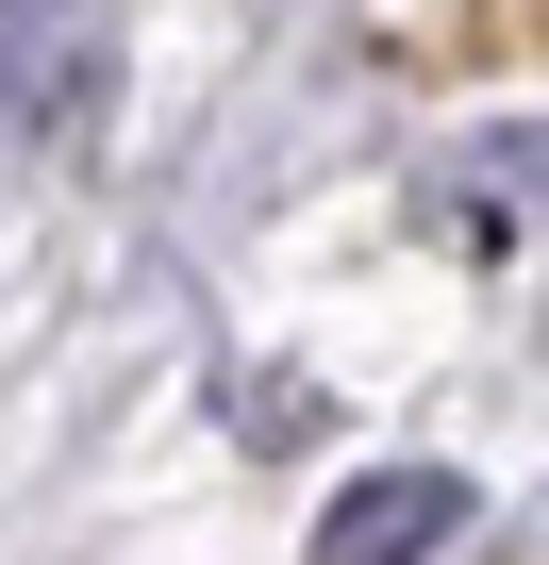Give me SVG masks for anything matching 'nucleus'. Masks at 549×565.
<instances>
[{
	"label": "nucleus",
	"mask_w": 549,
	"mask_h": 565,
	"mask_svg": "<svg viewBox=\"0 0 549 565\" xmlns=\"http://www.w3.org/2000/svg\"><path fill=\"white\" fill-rule=\"evenodd\" d=\"M450 532H466V466H367L317 515V565H433Z\"/></svg>",
	"instance_id": "1"
},
{
	"label": "nucleus",
	"mask_w": 549,
	"mask_h": 565,
	"mask_svg": "<svg viewBox=\"0 0 549 565\" xmlns=\"http://www.w3.org/2000/svg\"><path fill=\"white\" fill-rule=\"evenodd\" d=\"M84 51H101V0H0V134L51 117L84 84Z\"/></svg>",
	"instance_id": "2"
},
{
	"label": "nucleus",
	"mask_w": 549,
	"mask_h": 565,
	"mask_svg": "<svg viewBox=\"0 0 549 565\" xmlns=\"http://www.w3.org/2000/svg\"><path fill=\"white\" fill-rule=\"evenodd\" d=\"M466 200H483V216H549V117L483 134V150H466Z\"/></svg>",
	"instance_id": "3"
}]
</instances>
